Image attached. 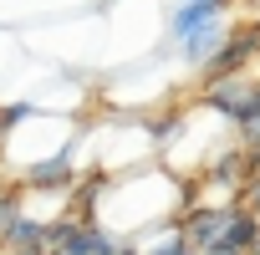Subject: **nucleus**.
<instances>
[{
  "mask_svg": "<svg viewBox=\"0 0 260 255\" xmlns=\"http://www.w3.org/2000/svg\"><path fill=\"white\" fill-rule=\"evenodd\" d=\"M199 255H245V250H235V245H214V250H199Z\"/></svg>",
  "mask_w": 260,
  "mask_h": 255,
  "instance_id": "7",
  "label": "nucleus"
},
{
  "mask_svg": "<svg viewBox=\"0 0 260 255\" xmlns=\"http://www.w3.org/2000/svg\"><path fill=\"white\" fill-rule=\"evenodd\" d=\"M204 107H214L219 117H230L235 128L250 117V112H260V82L255 77H224V82H209L204 87Z\"/></svg>",
  "mask_w": 260,
  "mask_h": 255,
  "instance_id": "1",
  "label": "nucleus"
},
{
  "mask_svg": "<svg viewBox=\"0 0 260 255\" xmlns=\"http://www.w3.org/2000/svg\"><path fill=\"white\" fill-rule=\"evenodd\" d=\"M214 6H230V0H214Z\"/></svg>",
  "mask_w": 260,
  "mask_h": 255,
  "instance_id": "10",
  "label": "nucleus"
},
{
  "mask_svg": "<svg viewBox=\"0 0 260 255\" xmlns=\"http://www.w3.org/2000/svg\"><path fill=\"white\" fill-rule=\"evenodd\" d=\"M21 214H26V194H21V189H11L6 199H0V250H6L11 230L21 225Z\"/></svg>",
  "mask_w": 260,
  "mask_h": 255,
  "instance_id": "5",
  "label": "nucleus"
},
{
  "mask_svg": "<svg viewBox=\"0 0 260 255\" xmlns=\"http://www.w3.org/2000/svg\"><path fill=\"white\" fill-rule=\"evenodd\" d=\"M117 255H143V250H138V245H127V240H122V245H117Z\"/></svg>",
  "mask_w": 260,
  "mask_h": 255,
  "instance_id": "8",
  "label": "nucleus"
},
{
  "mask_svg": "<svg viewBox=\"0 0 260 255\" xmlns=\"http://www.w3.org/2000/svg\"><path fill=\"white\" fill-rule=\"evenodd\" d=\"M240 204H245L250 214H260V174H255V179H250V184L240 189Z\"/></svg>",
  "mask_w": 260,
  "mask_h": 255,
  "instance_id": "6",
  "label": "nucleus"
},
{
  "mask_svg": "<svg viewBox=\"0 0 260 255\" xmlns=\"http://www.w3.org/2000/svg\"><path fill=\"white\" fill-rule=\"evenodd\" d=\"M255 51H260V26H250V21H245V26H235V31H230V41L219 46V56L204 67V87H209V82H224V77H240V72H245V61H250Z\"/></svg>",
  "mask_w": 260,
  "mask_h": 255,
  "instance_id": "2",
  "label": "nucleus"
},
{
  "mask_svg": "<svg viewBox=\"0 0 260 255\" xmlns=\"http://www.w3.org/2000/svg\"><path fill=\"white\" fill-rule=\"evenodd\" d=\"M214 21H224V6H214V0H179V11H174V26H169V36L184 46L189 36L209 31Z\"/></svg>",
  "mask_w": 260,
  "mask_h": 255,
  "instance_id": "3",
  "label": "nucleus"
},
{
  "mask_svg": "<svg viewBox=\"0 0 260 255\" xmlns=\"http://www.w3.org/2000/svg\"><path fill=\"white\" fill-rule=\"evenodd\" d=\"M250 255H260V240H255V245H250Z\"/></svg>",
  "mask_w": 260,
  "mask_h": 255,
  "instance_id": "9",
  "label": "nucleus"
},
{
  "mask_svg": "<svg viewBox=\"0 0 260 255\" xmlns=\"http://www.w3.org/2000/svg\"><path fill=\"white\" fill-rule=\"evenodd\" d=\"M143 255H199V250L189 245V235H184V225L174 219V225H169V230H164V235H158L153 245H143Z\"/></svg>",
  "mask_w": 260,
  "mask_h": 255,
  "instance_id": "4",
  "label": "nucleus"
}]
</instances>
